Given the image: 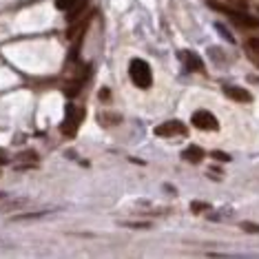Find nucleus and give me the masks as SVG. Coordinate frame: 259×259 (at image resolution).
<instances>
[{
    "instance_id": "nucleus-1",
    "label": "nucleus",
    "mask_w": 259,
    "mask_h": 259,
    "mask_svg": "<svg viewBox=\"0 0 259 259\" xmlns=\"http://www.w3.org/2000/svg\"><path fill=\"white\" fill-rule=\"evenodd\" d=\"M208 7L213 9V11H217V14L226 16V18H231L235 25H239V27H246V29H257V27H259V20H257V18L248 16L246 11H239V9L231 7V5L217 3V0H208Z\"/></svg>"
},
{
    "instance_id": "nucleus-2",
    "label": "nucleus",
    "mask_w": 259,
    "mask_h": 259,
    "mask_svg": "<svg viewBox=\"0 0 259 259\" xmlns=\"http://www.w3.org/2000/svg\"><path fill=\"white\" fill-rule=\"evenodd\" d=\"M128 75H131V82L138 89H149L153 84V71H151L149 62L142 60V58H133L128 62Z\"/></svg>"
},
{
    "instance_id": "nucleus-3",
    "label": "nucleus",
    "mask_w": 259,
    "mask_h": 259,
    "mask_svg": "<svg viewBox=\"0 0 259 259\" xmlns=\"http://www.w3.org/2000/svg\"><path fill=\"white\" fill-rule=\"evenodd\" d=\"M82 120H84V109H78L75 104H69L67 117H64V124L60 126V131L67 135V138H73V135L78 133V126Z\"/></svg>"
},
{
    "instance_id": "nucleus-4",
    "label": "nucleus",
    "mask_w": 259,
    "mask_h": 259,
    "mask_svg": "<svg viewBox=\"0 0 259 259\" xmlns=\"http://www.w3.org/2000/svg\"><path fill=\"white\" fill-rule=\"evenodd\" d=\"M191 122H193L195 128H199V131H220V122H217V117L206 109L195 111L193 117H191Z\"/></svg>"
},
{
    "instance_id": "nucleus-5",
    "label": "nucleus",
    "mask_w": 259,
    "mask_h": 259,
    "mask_svg": "<svg viewBox=\"0 0 259 259\" xmlns=\"http://www.w3.org/2000/svg\"><path fill=\"white\" fill-rule=\"evenodd\" d=\"M155 135H160V138H175V135H188V128L184 122L180 120H170V122H164V124L155 126Z\"/></svg>"
},
{
    "instance_id": "nucleus-6",
    "label": "nucleus",
    "mask_w": 259,
    "mask_h": 259,
    "mask_svg": "<svg viewBox=\"0 0 259 259\" xmlns=\"http://www.w3.org/2000/svg\"><path fill=\"white\" fill-rule=\"evenodd\" d=\"M224 93L231 100H235V102H252L250 91L241 89V87H224Z\"/></svg>"
},
{
    "instance_id": "nucleus-7",
    "label": "nucleus",
    "mask_w": 259,
    "mask_h": 259,
    "mask_svg": "<svg viewBox=\"0 0 259 259\" xmlns=\"http://www.w3.org/2000/svg\"><path fill=\"white\" fill-rule=\"evenodd\" d=\"M184 60H186V67H188V71H204V64L202 60L193 54V51H188V54H184Z\"/></svg>"
},
{
    "instance_id": "nucleus-8",
    "label": "nucleus",
    "mask_w": 259,
    "mask_h": 259,
    "mask_svg": "<svg viewBox=\"0 0 259 259\" xmlns=\"http://www.w3.org/2000/svg\"><path fill=\"white\" fill-rule=\"evenodd\" d=\"M202 157H206V155H204V151L199 149V146H188V149L184 151V160L193 162V164L202 162Z\"/></svg>"
},
{
    "instance_id": "nucleus-9",
    "label": "nucleus",
    "mask_w": 259,
    "mask_h": 259,
    "mask_svg": "<svg viewBox=\"0 0 259 259\" xmlns=\"http://www.w3.org/2000/svg\"><path fill=\"white\" fill-rule=\"evenodd\" d=\"M84 7H87V0H78V3H75L71 9H67V11H69V16H67L69 22H75V20H78L80 14L84 11Z\"/></svg>"
},
{
    "instance_id": "nucleus-10",
    "label": "nucleus",
    "mask_w": 259,
    "mask_h": 259,
    "mask_svg": "<svg viewBox=\"0 0 259 259\" xmlns=\"http://www.w3.org/2000/svg\"><path fill=\"white\" fill-rule=\"evenodd\" d=\"M246 47H248V54H250V58L259 64V38H250L248 42H246Z\"/></svg>"
},
{
    "instance_id": "nucleus-11",
    "label": "nucleus",
    "mask_w": 259,
    "mask_h": 259,
    "mask_svg": "<svg viewBox=\"0 0 259 259\" xmlns=\"http://www.w3.org/2000/svg\"><path fill=\"white\" fill-rule=\"evenodd\" d=\"M75 3H78V0H56V7H58V9H64V11H67V9H71Z\"/></svg>"
},
{
    "instance_id": "nucleus-12",
    "label": "nucleus",
    "mask_w": 259,
    "mask_h": 259,
    "mask_svg": "<svg viewBox=\"0 0 259 259\" xmlns=\"http://www.w3.org/2000/svg\"><path fill=\"white\" fill-rule=\"evenodd\" d=\"M241 228H244L246 233H259V226H257V224H248V222H244V224H241Z\"/></svg>"
},
{
    "instance_id": "nucleus-13",
    "label": "nucleus",
    "mask_w": 259,
    "mask_h": 259,
    "mask_svg": "<svg viewBox=\"0 0 259 259\" xmlns=\"http://www.w3.org/2000/svg\"><path fill=\"white\" fill-rule=\"evenodd\" d=\"M213 157H215V160H220V162H228V160H231V157H228L226 153H220V151H215V153H213Z\"/></svg>"
},
{
    "instance_id": "nucleus-14",
    "label": "nucleus",
    "mask_w": 259,
    "mask_h": 259,
    "mask_svg": "<svg viewBox=\"0 0 259 259\" xmlns=\"http://www.w3.org/2000/svg\"><path fill=\"white\" fill-rule=\"evenodd\" d=\"M193 208H195V213H202V208H208L206 204H199V202H195L193 204Z\"/></svg>"
},
{
    "instance_id": "nucleus-15",
    "label": "nucleus",
    "mask_w": 259,
    "mask_h": 259,
    "mask_svg": "<svg viewBox=\"0 0 259 259\" xmlns=\"http://www.w3.org/2000/svg\"><path fill=\"white\" fill-rule=\"evenodd\" d=\"M5 162H7V157H5L3 153H0V164H5Z\"/></svg>"
},
{
    "instance_id": "nucleus-16",
    "label": "nucleus",
    "mask_w": 259,
    "mask_h": 259,
    "mask_svg": "<svg viewBox=\"0 0 259 259\" xmlns=\"http://www.w3.org/2000/svg\"><path fill=\"white\" fill-rule=\"evenodd\" d=\"M233 3H237V5H241V7H244V5H246V0H233Z\"/></svg>"
},
{
    "instance_id": "nucleus-17",
    "label": "nucleus",
    "mask_w": 259,
    "mask_h": 259,
    "mask_svg": "<svg viewBox=\"0 0 259 259\" xmlns=\"http://www.w3.org/2000/svg\"><path fill=\"white\" fill-rule=\"evenodd\" d=\"M0 197H3V195H0Z\"/></svg>"
}]
</instances>
